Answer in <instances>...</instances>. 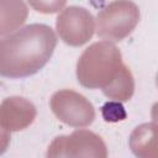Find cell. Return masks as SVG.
Here are the masks:
<instances>
[{"mask_svg":"<svg viewBox=\"0 0 158 158\" xmlns=\"http://www.w3.org/2000/svg\"><path fill=\"white\" fill-rule=\"evenodd\" d=\"M47 157L106 158L107 148L102 138L89 130H77L68 136L56 137L48 146Z\"/></svg>","mask_w":158,"mask_h":158,"instance_id":"4","label":"cell"},{"mask_svg":"<svg viewBox=\"0 0 158 158\" xmlns=\"http://www.w3.org/2000/svg\"><path fill=\"white\" fill-rule=\"evenodd\" d=\"M128 144L135 156L139 158L156 157L157 154V125L142 123L137 126L128 139Z\"/></svg>","mask_w":158,"mask_h":158,"instance_id":"8","label":"cell"},{"mask_svg":"<svg viewBox=\"0 0 158 158\" xmlns=\"http://www.w3.org/2000/svg\"><path fill=\"white\" fill-rule=\"evenodd\" d=\"M27 16L28 9L23 0H0V36L19 28Z\"/></svg>","mask_w":158,"mask_h":158,"instance_id":"9","label":"cell"},{"mask_svg":"<svg viewBox=\"0 0 158 158\" xmlns=\"http://www.w3.org/2000/svg\"><path fill=\"white\" fill-rule=\"evenodd\" d=\"M101 115L106 122H118L126 118V110L120 101H107L101 107Z\"/></svg>","mask_w":158,"mask_h":158,"instance_id":"11","label":"cell"},{"mask_svg":"<svg viewBox=\"0 0 158 158\" xmlns=\"http://www.w3.org/2000/svg\"><path fill=\"white\" fill-rule=\"evenodd\" d=\"M0 85H1V83H0Z\"/></svg>","mask_w":158,"mask_h":158,"instance_id":"14","label":"cell"},{"mask_svg":"<svg viewBox=\"0 0 158 158\" xmlns=\"http://www.w3.org/2000/svg\"><path fill=\"white\" fill-rule=\"evenodd\" d=\"M10 139H11L10 131H7L6 128H4L0 125V154L6 152V149L10 144Z\"/></svg>","mask_w":158,"mask_h":158,"instance_id":"13","label":"cell"},{"mask_svg":"<svg viewBox=\"0 0 158 158\" xmlns=\"http://www.w3.org/2000/svg\"><path fill=\"white\" fill-rule=\"evenodd\" d=\"M49 105L57 118L72 127H86L95 118L93 104L84 95L70 89L56 91L51 98Z\"/></svg>","mask_w":158,"mask_h":158,"instance_id":"5","label":"cell"},{"mask_svg":"<svg viewBox=\"0 0 158 158\" xmlns=\"http://www.w3.org/2000/svg\"><path fill=\"white\" fill-rule=\"evenodd\" d=\"M57 46L53 30L44 23L27 25L0 40V75L26 78L40 72Z\"/></svg>","mask_w":158,"mask_h":158,"instance_id":"1","label":"cell"},{"mask_svg":"<svg viewBox=\"0 0 158 158\" xmlns=\"http://www.w3.org/2000/svg\"><path fill=\"white\" fill-rule=\"evenodd\" d=\"M56 28L64 43L80 47L94 35V17L84 7L69 6L58 15Z\"/></svg>","mask_w":158,"mask_h":158,"instance_id":"6","label":"cell"},{"mask_svg":"<svg viewBox=\"0 0 158 158\" xmlns=\"http://www.w3.org/2000/svg\"><path fill=\"white\" fill-rule=\"evenodd\" d=\"M139 21V9L131 0H115L96 16V35L106 41L126 38Z\"/></svg>","mask_w":158,"mask_h":158,"instance_id":"3","label":"cell"},{"mask_svg":"<svg viewBox=\"0 0 158 158\" xmlns=\"http://www.w3.org/2000/svg\"><path fill=\"white\" fill-rule=\"evenodd\" d=\"M37 116L36 106L22 96H9L0 104V125L10 132L31 126Z\"/></svg>","mask_w":158,"mask_h":158,"instance_id":"7","label":"cell"},{"mask_svg":"<svg viewBox=\"0 0 158 158\" xmlns=\"http://www.w3.org/2000/svg\"><path fill=\"white\" fill-rule=\"evenodd\" d=\"M102 93L106 98L111 100L120 102L128 101L135 93V80L130 68L125 65L120 75L107 88L102 89Z\"/></svg>","mask_w":158,"mask_h":158,"instance_id":"10","label":"cell"},{"mask_svg":"<svg viewBox=\"0 0 158 158\" xmlns=\"http://www.w3.org/2000/svg\"><path fill=\"white\" fill-rule=\"evenodd\" d=\"M31 7L42 14H56L62 10L67 0H27Z\"/></svg>","mask_w":158,"mask_h":158,"instance_id":"12","label":"cell"},{"mask_svg":"<svg viewBox=\"0 0 158 158\" xmlns=\"http://www.w3.org/2000/svg\"><path fill=\"white\" fill-rule=\"evenodd\" d=\"M126 64L120 49L110 41L90 44L77 63V79L88 89H105L121 73Z\"/></svg>","mask_w":158,"mask_h":158,"instance_id":"2","label":"cell"}]
</instances>
